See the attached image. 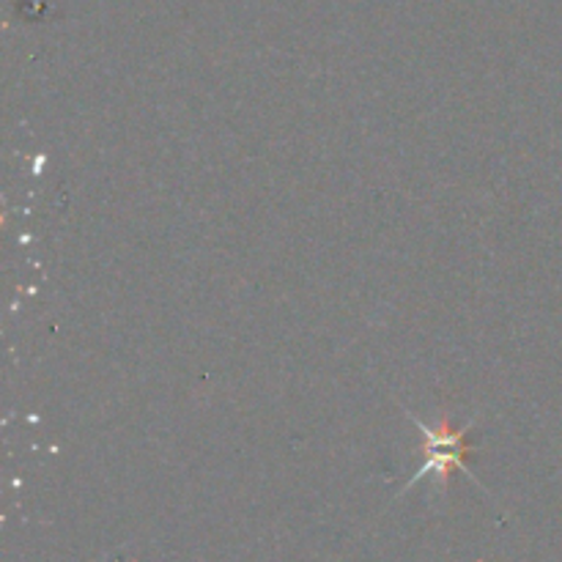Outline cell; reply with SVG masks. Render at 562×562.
I'll list each match as a JSON object with an SVG mask.
<instances>
[{
    "mask_svg": "<svg viewBox=\"0 0 562 562\" xmlns=\"http://www.w3.org/2000/svg\"><path fill=\"white\" fill-rule=\"evenodd\" d=\"M409 420L426 434V448H423V453H426V464L412 475L409 486L412 483L423 481L426 475H437V481L442 483V486H448V477L453 470H461L470 475V470H467V459H470V453L475 450L472 448L470 437H467V434H470V426L453 428L448 420H442L437 428H428L426 423L417 420L415 415H409Z\"/></svg>",
    "mask_w": 562,
    "mask_h": 562,
    "instance_id": "obj_1",
    "label": "cell"
}]
</instances>
